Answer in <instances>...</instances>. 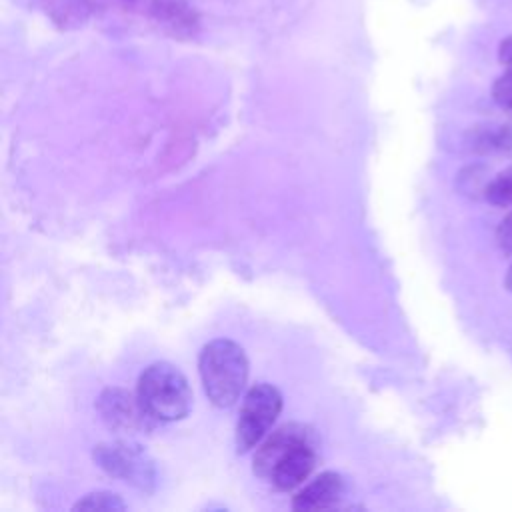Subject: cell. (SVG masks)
<instances>
[{"label":"cell","instance_id":"1","mask_svg":"<svg viewBox=\"0 0 512 512\" xmlns=\"http://www.w3.org/2000/svg\"><path fill=\"white\" fill-rule=\"evenodd\" d=\"M318 436L312 426L288 422L272 430L256 448L252 470L280 492L300 486L318 462Z\"/></svg>","mask_w":512,"mask_h":512},{"label":"cell","instance_id":"2","mask_svg":"<svg viewBox=\"0 0 512 512\" xmlns=\"http://www.w3.org/2000/svg\"><path fill=\"white\" fill-rule=\"evenodd\" d=\"M198 374L208 400L218 408H230L248 382L244 348L228 338H216L204 344L198 356Z\"/></svg>","mask_w":512,"mask_h":512},{"label":"cell","instance_id":"3","mask_svg":"<svg viewBox=\"0 0 512 512\" xmlns=\"http://www.w3.org/2000/svg\"><path fill=\"white\" fill-rule=\"evenodd\" d=\"M138 400L156 422L182 420L192 408L186 376L170 362H152L138 378Z\"/></svg>","mask_w":512,"mask_h":512},{"label":"cell","instance_id":"4","mask_svg":"<svg viewBox=\"0 0 512 512\" xmlns=\"http://www.w3.org/2000/svg\"><path fill=\"white\" fill-rule=\"evenodd\" d=\"M282 410V394L272 384H254L240 406L236 422V448L248 452L268 434Z\"/></svg>","mask_w":512,"mask_h":512},{"label":"cell","instance_id":"5","mask_svg":"<svg viewBox=\"0 0 512 512\" xmlns=\"http://www.w3.org/2000/svg\"><path fill=\"white\" fill-rule=\"evenodd\" d=\"M94 460L110 476L122 478L142 490L154 484V466L148 454L132 442H112L98 444L94 450Z\"/></svg>","mask_w":512,"mask_h":512},{"label":"cell","instance_id":"6","mask_svg":"<svg viewBox=\"0 0 512 512\" xmlns=\"http://www.w3.org/2000/svg\"><path fill=\"white\" fill-rule=\"evenodd\" d=\"M96 408L102 422L110 430L122 432V434H136V432L150 430L156 422L140 404L138 394L134 396L132 392L122 388H106L98 396Z\"/></svg>","mask_w":512,"mask_h":512},{"label":"cell","instance_id":"7","mask_svg":"<svg viewBox=\"0 0 512 512\" xmlns=\"http://www.w3.org/2000/svg\"><path fill=\"white\" fill-rule=\"evenodd\" d=\"M344 488V478L338 472H322L292 498V508L298 512L336 508L344 496Z\"/></svg>","mask_w":512,"mask_h":512},{"label":"cell","instance_id":"8","mask_svg":"<svg viewBox=\"0 0 512 512\" xmlns=\"http://www.w3.org/2000/svg\"><path fill=\"white\" fill-rule=\"evenodd\" d=\"M156 22L174 36H192L198 28V16L186 0H152Z\"/></svg>","mask_w":512,"mask_h":512},{"label":"cell","instance_id":"9","mask_svg":"<svg viewBox=\"0 0 512 512\" xmlns=\"http://www.w3.org/2000/svg\"><path fill=\"white\" fill-rule=\"evenodd\" d=\"M72 510H90V512H122L126 510V504L122 502V498L114 492H90L86 494L82 500H78Z\"/></svg>","mask_w":512,"mask_h":512},{"label":"cell","instance_id":"10","mask_svg":"<svg viewBox=\"0 0 512 512\" xmlns=\"http://www.w3.org/2000/svg\"><path fill=\"white\" fill-rule=\"evenodd\" d=\"M484 198L494 206H512V164L486 184Z\"/></svg>","mask_w":512,"mask_h":512},{"label":"cell","instance_id":"11","mask_svg":"<svg viewBox=\"0 0 512 512\" xmlns=\"http://www.w3.org/2000/svg\"><path fill=\"white\" fill-rule=\"evenodd\" d=\"M492 98L500 108L512 112V68H506V72L496 78L492 86Z\"/></svg>","mask_w":512,"mask_h":512},{"label":"cell","instance_id":"12","mask_svg":"<svg viewBox=\"0 0 512 512\" xmlns=\"http://www.w3.org/2000/svg\"><path fill=\"white\" fill-rule=\"evenodd\" d=\"M496 244L506 256H512V212L504 216V220L498 224Z\"/></svg>","mask_w":512,"mask_h":512},{"label":"cell","instance_id":"13","mask_svg":"<svg viewBox=\"0 0 512 512\" xmlns=\"http://www.w3.org/2000/svg\"><path fill=\"white\" fill-rule=\"evenodd\" d=\"M498 60L504 68H512V34L502 38L498 46Z\"/></svg>","mask_w":512,"mask_h":512},{"label":"cell","instance_id":"14","mask_svg":"<svg viewBox=\"0 0 512 512\" xmlns=\"http://www.w3.org/2000/svg\"><path fill=\"white\" fill-rule=\"evenodd\" d=\"M504 286H506V290H508V292H512V264H510V268H508V272H506Z\"/></svg>","mask_w":512,"mask_h":512}]
</instances>
